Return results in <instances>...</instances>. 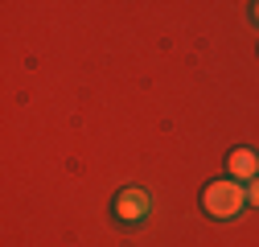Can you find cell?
I'll return each mask as SVG.
<instances>
[{"mask_svg": "<svg viewBox=\"0 0 259 247\" xmlns=\"http://www.w3.org/2000/svg\"><path fill=\"white\" fill-rule=\"evenodd\" d=\"M202 210L218 223H231L247 210V185L235 177H214L206 190H202Z\"/></svg>", "mask_w": 259, "mask_h": 247, "instance_id": "cell-1", "label": "cell"}, {"mask_svg": "<svg viewBox=\"0 0 259 247\" xmlns=\"http://www.w3.org/2000/svg\"><path fill=\"white\" fill-rule=\"evenodd\" d=\"M148 214H152V194L140 190V185H123L111 198V219L119 227H140V223H148Z\"/></svg>", "mask_w": 259, "mask_h": 247, "instance_id": "cell-2", "label": "cell"}, {"mask_svg": "<svg viewBox=\"0 0 259 247\" xmlns=\"http://www.w3.org/2000/svg\"><path fill=\"white\" fill-rule=\"evenodd\" d=\"M226 173H231L235 181H243V185H251V181L259 177V152L247 148V144L231 148V157H226Z\"/></svg>", "mask_w": 259, "mask_h": 247, "instance_id": "cell-3", "label": "cell"}, {"mask_svg": "<svg viewBox=\"0 0 259 247\" xmlns=\"http://www.w3.org/2000/svg\"><path fill=\"white\" fill-rule=\"evenodd\" d=\"M247 206H255V210H259V177L247 185Z\"/></svg>", "mask_w": 259, "mask_h": 247, "instance_id": "cell-4", "label": "cell"}, {"mask_svg": "<svg viewBox=\"0 0 259 247\" xmlns=\"http://www.w3.org/2000/svg\"><path fill=\"white\" fill-rule=\"evenodd\" d=\"M251 17H255V25H259V5H251Z\"/></svg>", "mask_w": 259, "mask_h": 247, "instance_id": "cell-5", "label": "cell"}]
</instances>
